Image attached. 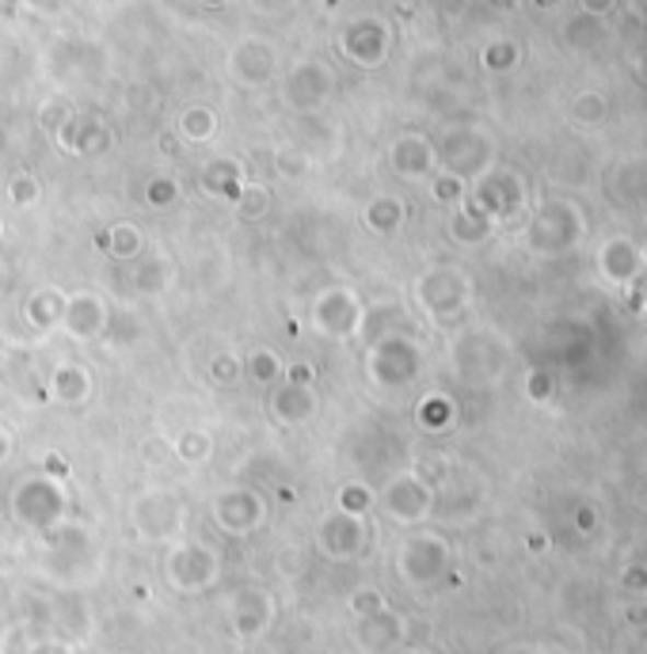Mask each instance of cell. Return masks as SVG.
<instances>
[{"mask_svg":"<svg viewBox=\"0 0 647 654\" xmlns=\"http://www.w3.org/2000/svg\"><path fill=\"white\" fill-rule=\"evenodd\" d=\"M590 4H610V0H590Z\"/></svg>","mask_w":647,"mask_h":654,"instance_id":"obj_1","label":"cell"}]
</instances>
